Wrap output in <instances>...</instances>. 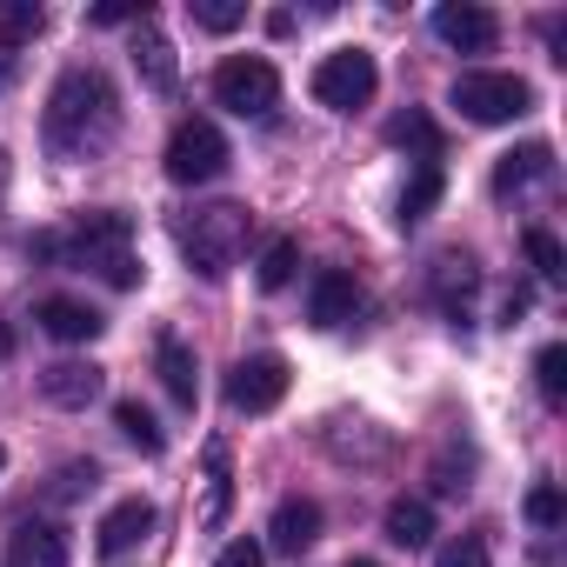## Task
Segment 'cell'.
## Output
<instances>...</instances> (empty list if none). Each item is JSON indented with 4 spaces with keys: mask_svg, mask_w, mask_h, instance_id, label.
Here are the masks:
<instances>
[{
    "mask_svg": "<svg viewBox=\"0 0 567 567\" xmlns=\"http://www.w3.org/2000/svg\"><path fill=\"white\" fill-rule=\"evenodd\" d=\"M14 68H21V48H14V41H0V87L14 81Z\"/></svg>",
    "mask_w": 567,
    "mask_h": 567,
    "instance_id": "cell-34",
    "label": "cell"
},
{
    "mask_svg": "<svg viewBox=\"0 0 567 567\" xmlns=\"http://www.w3.org/2000/svg\"><path fill=\"white\" fill-rule=\"evenodd\" d=\"M154 368H161V388H167L181 408L200 401V368H194V354H187L181 334H161V341H154Z\"/></svg>",
    "mask_w": 567,
    "mask_h": 567,
    "instance_id": "cell-17",
    "label": "cell"
},
{
    "mask_svg": "<svg viewBox=\"0 0 567 567\" xmlns=\"http://www.w3.org/2000/svg\"><path fill=\"white\" fill-rule=\"evenodd\" d=\"M154 534V501H114L107 514H101V527H94V540H101V554L114 560V554H127V547H141Z\"/></svg>",
    "mask_w": 567,
    "mask_h": 567,
    "instance_id": "cell-11",
    "label": "cell"
},
{
    "mask_svg": "<svg viewBox=\"0 0 567 567\" xmlns=\"http://www.w3.org/2000/svg\"><path fill=\"white\" fill-rule=\"evenodd\" d=\"M214 567H267V554H260V547H254V540H227V547H220V560H214Z\"/></svg>",
    "mask_w": 567,
    "mask_h": 567,
    "instance_id": "cell-32",
    "label": "cell"
},
{
    "mask_svg": "<svg viewBox=\"0 0 567 567\" xmlns=\"http://www.w3.org/2000/svg\"><path fill=\"white\" fill-rule=\"evenodd\" d=\"M534 381H540V394L560 408V401H567V348H540V361H534Z\"/></svg>",
    "mask_w": 567,
    "mask_h": 567,
    "instance_id": "cell-26",
    "label": "cell"
},
{
    "mask_svg": "<svg viewBox=\"0 0 567 567\" xmlns=\"http://www.w3.org/2000/svg\"><path fill=\"white\" fill-rule=\"evenodd\" d=\"M388 540H394V547H427V540H434V507L401 494V501L388 507Z\"/></svg>",
    "mask_w": 567,
    "mask_h": 567,
    "instance_id": "cell-19",
    "label": "cell"
},
{
    "mask_svg": "<svg viewBox=\"0 0 567 567\" xmlns=\"http://www.w3.org/2000/svg\"><path fill=\"white\" fill-rule=\"evenodd\" d=\"M434 567H487V547H481L474 534H461V540H447V547L434 554Z\"/></svg>",
    "mask_w": 567,
    "mask_h": 567,
    "instance_id": "cell-31",
    "label": "cell"
},
{
    "mask_svg": "<svg viewBox=\"0 0 567 567\" xmlns=\"http://www.w3.org/2000/svg\"><path fill=\"white\" fill-rule=\"evenodd\" d=\"M441 167H421L414 181H408V194H401V227H414V220H427L434 207H441Z\"/></svg>",
    "mask_w": 567,
    "mask_h": 567,
    "instance_id": "cell-22",
    "label": "cell"
},
{
    "mask_svg": "<svg viewBox=\"0 0 567 567\" xmlns=\"http://www.w3.org/2000/svg\"><path fill=\"white\" fill-rule=\"evenodd\" d=\"M354 308H361V288H354V274H341V267H328V274H315V288H308V321L315 328H348L354 321Z\"/></svg>",
    "mask_w": 567,
    "mask_h": 567,
    "instance_id": "cell-10",
    "label": "cell"
},
{
    "mask_svg": "<svg viewBox=\"0 0 567 567\" xmlns=\"http://www.w3.org/2000/svg\"><path fill=\"white\" fill-rule=\"evenodd\" d=\"M48 154L54 161H94L114 134H121V101H114V81L101 68H68L48 94Z\"/></svg>",
    "mask_w": 567,
    "mask_h": 567,
    "instance_id": "cell-1",
    "label": "cell"
},
{
    "mask_svg": "<svg viewBox=\"0 0 567 567\" xmlns=\"http://www.w3.org/2000/svg\"><path fill=\"white\" fill-rule=\"evenodd\" d=\"M227 507H234V481H227V447L214 441V447H207V507H200V520H207V527H220V520H227Z\"/></svg>",
    "mask_w": 567,
    "mask_h": 567,
    "instance_id": "cell-20",
    "label": "cell"
},
{
    "mask_svg": "<svg viewBox=\"0 0 567 567\" xmlns=\"http://www.w3.org/2000/svg\"><path fill=\"white\" fill-rule=\"evenodd\" d=\"M134 68H141V81L147 87H174V48H167V34L154 28V21H141V34H134Z\"/></svg>",
    "mask_w": 567,
    "mask_h": 567,
    "instance_id": "cell-18",
    "label": "cell"
},
{
    "mask_svg": "<svg viewBox=\"0 0 567 567\" xmlns=\"http://www.w3.org/2000/svg\"><path fill=\"white\" fill-rule=\"evenodd\" d=\"M14 354V328H0V361H8Z\"/></svg>",
    "mask_w": 567,
    "mask_h": 567,
    "instance_id": "cell-35",
    "label": "cell"
},
{
    "mask_svg": "<svg viewBox=\"0 0 567 567\" xmlns=\"http://www.w3.org/2000/svg\"><path fill=\"white\" fill-rule=\"evenodd\" d=\"M0 467H8V447H0Z\"/></svg>",
    "mask_w": 567,
    "mask_h": 567,
    "instance_id": "cell-37",
    "label": "cell"
},
{
    "mask_svg": "<svg viewBox=\"0 0 567 567\" xmlns=\"http://www.w3.org/2000/svg\"><path fill=\"white\" fill-rule=\"evenodd\" d=\"M527 260H534L540 280H560V274H567V254H560V240H554L547 227H527Z\"/></svg>",
    "mask_w": 567,
    "mask_h": 567,
    "instance_id": "cell-25",
    "label": "cell"
},
{
    "mask_svg": "<svg viewBox=\"0 0 567 567\" xmlns=\"http://www.w3.org/2000/svg\"><path fill=\"white\" fill-rule=\"evenodd\" d=\"M34 321H41L54 341H68V348H74V341H94V334L107 328V321H101L87 301H68V295H48V301L34 308Z\"/></svg>",
    "mask_w": 567,
    "mask_h": 567,
    "instance_id": "cell-16",
    "label": "cell"
},
{
    "mask_svg": "<svg viewBox=\"0 0 567 567\" xmlns=\"http://www.w3.org/2000/svg\"><path fill=\"white\" fill-rule=\"evenodd\" d=\"M114 427H121V434H127L141 454H161V447H167V434L154 427V414H147L141 401H114Z\"/></svg>",
    "mask_w": 567,
    "mask_h": 567,
    "instance_id": "cell-23",
    "label": "cell"
},
{
    "mask_svg": "<svg viewBox=\"0 0 567 567\" xmlns=\"http://www.w3.org/2000/svg\"><path fill=\"white\" fill-rule=\"evenodd\" d=\"M8 567H68V534L48 520H21L8 534Z\"/></svg>",
    "mask_w": 567,
    "mask_h": 567,
    "instance_id": "cell-13",
    "label": "cell"
},
{
    "mask_svg": "<svg viewBox=\"0 0 567 567\" xmlns=\"http://www.w3.org/2000/svg\"><path fill=\"white\" fill-rule=\"evenodd\" d=\"M534 181H554V147H547V141H534V147H514V154H501V167H494V194H501V200L527 194Z\"/></svg>",
    "mask_w": 567,
    "mask_h": 567,
    "instance_id": "cell-14",
    "label": "cell"
},
{
    "mask_svg": "<svg viewBox=\"0 0 567 567\" xmlns=\"http://www.w3.org/2000/svg\"><path fill=\"white\" fill-rule=\"evenodd\" d=\"M295 260H301L295 240H267V254H260V288H267V295L288 288V280H295Z\"/></svg>",
    "mask_w": 567,
    "mask_h": 567,
    "instance_id": "cell-24",
    "label": "cell"
},
{
    "mask_svg": "<svg viewBox=\"0 0 567 567\" xmlns=\"http://www.w3.org/2000/svg\"><path fill=\"white\" fill-rule=\"evenodd\" d=\"M527 520H534V527H560V520H567V501H560L554 481H540V487L527 494Z\"/></svg>",
    "mask_w": 567,
    "mask_h": 567,
    "instance_id": "cell-28",
    "label": "cell"
},
{
    "mask_svg": "<svg viewBox=\"0 0 567 567\" xmlns=\"http://www.w3.org/2000/svg\"><path fill=\"white\" fill-rule=\"evenodd\" d=\"M87 21L94 28H121V21H141V8H134V0H107V8H94Z\"/></svg>",
    "mask_w": 567,
    "mask_h": 567,
    "instance_id": "cell-33",
    "label": "cell"
},
{
    "mask_svg": "<svg viewBox=\"0 0 567 567\" xmlns=\"http://www.w3.org/2000/svg\"><path fill=\"white\" fill-rule=\"evenodd\" d=\"M194 21H200L207 34H234V28L247 21V8H240V0H194Z\"/></svg>",
    "mask_w": 567,
    "mask_h": 567,
    "instance_id": "cell-27",
    "label": "cell"
},
{
    "mask_svg": "<svg viewBox=\"0 0 567 567\" xmlns=\"http://www.w3.org/2000/svg\"><path fill=\"white\" fill-rule=\"evenodd\" d=\"M454 107L474 127H501V121H520L534 107V87L520 74H461L454 81Z\"/></svg>",
    "mask_w": 567,
    "mask_h": 567,
    "instance_id": "cell-5",
    "label": "cell"
},
{
    "mask_svg": "<svg viewBox=\"0 0 567 567\" xmlns=\"http://www.w3.org/2000/svg\"><path fill=\"white\" fill-rule=\"evenodd\" d=\"M220 167H227L220 127H214V121H181L174 141H167V181H174V187H200V181H214Z\"/></svg>",
    "mask_w": 567,
    "mask_h": 567,
    "instance_id": "cell-7",
    "label": "cell"
},
{
    "mask_svg": "<svg viewBox=\"0 0 567 567\" xmlns=\"http://www.w3.org/2000/svg\"><path fill=\"white\" fill-rule=\"evenodd\" d=\"M101 388H107V374H101L94 361H54V368L41 374V394H48L54 408H87V401H101Z\"/></svg>",
    "mask_w": 567,
    "mask_h": 567,
    "instance_id": "cell-12",
    "label": "cell"
},
{
    "mask_svg": "<svg viewBox=\"0 0 567 567\" xmlns=\"http://www.w3.org/2000/svg\"><path fill=\"white\" fill-rule=\"evenodd\" d=\"M247 227H254V214L234 207V200H220V207H194V214H181V220H174V240L187 247V260H194L207 280H220V274L240 260Z\"/></svg>",
    "mask_w": 567,
    "mask_h": 567,
    "instance_id": "cell-3",
    "label": "cell"
},
{
    "mask_svg": "<svg viewBox=\"0 0 567 567\" xmlns=\"http://www.w3.org/2000/svg\"><path fill=\"white\" fill-rule=\"evenodd\" d=\"M374 87H381V68H374V54H361V48H341V54H328V61L315 68V101L334 107V114L368 107Z\"/></svg>",
    "mask_w": 567,
    "mask_h": 567,
    "instance_id": "cell-6",
    "label": "cell"
},
{
    "mask_svg": "<svg viewBox=\"0 0 567 567\" xmlns=\"http://www.w3.org/2000/svg\"><path fill=\"white\" fill-rule=\"evenodd\" d=\"M41 28H48L41 8H8V14H0V41H14V48H21L28 34H41Z\"/></svg>",
    "mask_w": 567,
    "mask_h": 567,
    "instance_id": "cell-29",
    "label": "cell"
},
{
    "mask_svg": "<svg viewBox=\"0 0 567 567\" xmlns=\"http://www.w3.org/2000/svg\"><path fill=\"white\" fill-rule=\"evenodd\" d=\"M388 141H394V147H414V154H421V167H434V161H441V134H434V121H427V114H401V121L388 127Z\"/></svg>",
    "mask_w": 567,
    "mask_h": 567,
    "instance_id": "cell-21",
    "label": "cell"
},
{
    "mask_svg": "<svg viewBox=\"0 0 567 567\" xmlns=\"http://www.w3.org/2000/svg\"><path fill=\"white\" fill-rule=\"evenodd\" d=\"M267 534H274L280 554H308V547L321 540V507L301 501V494H288V501L274 507V527H267Z\"/></svg>",
    "mask_w": 567,
    "mask_h": 567,
    "instance_id": "cell-15",
    "label": "cell"
},
{
    "mask_svg": "<svg viewBox=\"0 0 567 567\" xmlns=\"http://www.w3.org/2000/svg\"><path fill=\"white\" fill-rule=\"evenodd\" d=\"M288 361L280 354H247V361H234V374H227V408L234 414H267V408H280L288 401Z\"/></svg>",
    "mask_w": 567,
    "mask_h": 567,
    "instance_id": "cell-8",
    "label": "cell"
},
{
    "mask_svg": "<svg viewBox=\"0 0 567 567\" xmlns=\"http://www.w3.org/2000/svg\"><path fill=\"white\" fill-rule=\"evenodd\" d=\"M214 101L227 114H240V121H267L274 101H280V74L260 54H234V61L214 68Z\"/></svg>",
    "mask_w": 567,
    "mask_h": 567,
    "instance_id": "cell-4",
    "label": "cell"
},
{
    "mask_svg": "<svg viewBox=\"0 0 567 567\" xmlns=\"http://www.w3.org/2000/svg\"><path fill=\"white\" fill-rule=\"evenodd\" d=\"M94 481H101V467H94V461H68V467L54 474V501H74V494H81V487H94Z\"/></svg>",
    "mask_w": 567,
    "mask_h": 567,
    "instance_id": "cell-30",
    "label": "cell"
},
{
    "mask_svg": "<svg viewBox=\"0 0 567 567\" xmlns=\"http://www.w3.org/2000/svg\"><path fill=\"white\" fill-rule=\"evenodd\" d=\"M434 34L454 48V54H487L501 41V21L487 8H474V0H447V8H434Z\"/></svg>",
    "mask_w": 567,
    "mask_h": 567,
    "instance_id": "cell-9",
    "label": "cell"
},
{
    "mask_svg": "<svg viewBox=\"0 0 567 567\" xmlns=\"http://www.w3.org/2000/svg\"><path fill=\"white\" fill-rule=\"evenodd\" d=\"M34 254H61L68 267H94L107 288H134L141 280L134 220L127 214H81L68 234H34Z\"/></svg>",
    "mask_w": 567,
    "mask_h": 567,
    "instance_id": "cell-2",
    "label": "cell"
},
{
    "mask_svg": "<svg viewBox=\"0 0 567 567\" xmlns=\"http://www.w3.org/2000/svg\"><path fill=\"white\" fill-rule=\"evenodd\" d=\"M348 567H381V560H348Z\"/></svg>",
    "mask_w": 567,
    "mask_h": 567,
    "instance_id": "cell-36",
    "label": "cell"
}]
</instances>
